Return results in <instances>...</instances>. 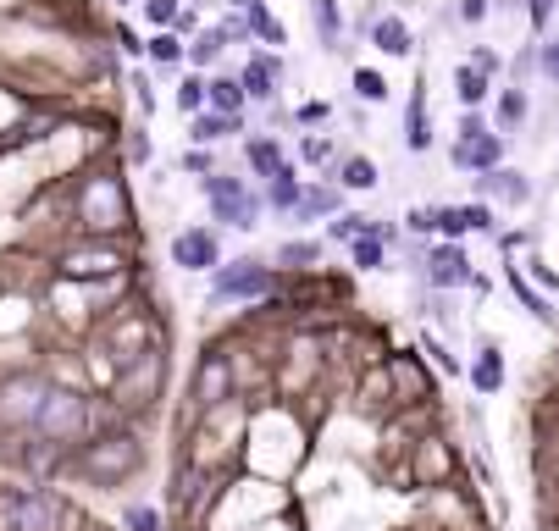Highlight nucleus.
Segmentation results:
<instances>
[{
	"instance_id": "1",
	"label": "nucleus",
	"mask_w": 559,
	"mask_h": 531,
	"mask_svg": "<svg viewBox=\"0 0 559 531\" xmlns=\"http://www.w3.org/2000/svg\"><path fill=\"white\" fill-rule=\"evenodd\" d=\"M67 471L84 476L100 493H117L122 482H133V476L144 471V443L128 426H122V432H89L84 443L67 454Z\"/></svg>"
},
{
	"instance_id": "2",
	"label": "nucleus",
	"mask_w": 559,
	"mask_h": 531,
	"mask_svg": "<svg viewBox=\"0 0 559 531\" xmlns=\"http://www.w3.org/2000/svg\"><path fill=\"white\" fill-rule=\"evenodd\" d=\"M89 432H95V404H89L84 393L56 388V382H50L45 404H39V415H34V437H39V443H50V449H61V454H72Z\"/></svg>"
},
{
	"instance_id": "3",
	"label": "nucleus",
	"mask_w": 559,
	"mask_h": 531,
	"mask_svg": "<svg viewBox=\"0 0 559 531\" xmlns=\"http://www.w3.org/2000/svg\"><path fill=\"white\" fill-rule=\"evenodd\" d=\"M277 288H283V266H266V260H255V255L233 260V266L222 260L211 272V305H261Z\"/></svg>"
},
{
	"instance_id": "4",
	"label": "nucleus",
	"mask_w": 559,
	"mask_h": 531,
	"mask_svg": "<svg viewBox=\"0 0 559 531\" xmlns=\"http://www.w3.org/2000/svg\"><path fill=\"white\" fill-rule=\"evenodd\" d=\"M0 515H6V531H67L72 526V504L45 482L0 493Z\"/></svg>"
},
{
	"instance_id": "5",
	"label": "nucleus",
	"mask_w": 559,
	"mask_h": 531,
	"mask_svg": "<svg viewBox=\"0 0 559 531\" xmlns=\"http://www.w3.org/2000/svg\"><path fill=\"white\" fill-rule=\"evenodd\" d=\"M200 189H205V200H211V222L238 227V233H255V227H261L266 200L250 189V183H244V177L211 172V177H200Z\"/></svg>"
},
{
	"instance_id": "6",
	"label": "nucleus",
	"mask_w": 559,
	"mask_h": 531,
	"mask_svg": "<svg viewBox=\"0 0 559 531\" xmlns=\"http://www.w3.org/2000/svg\"><path fill=\"white\" fill-rule=\"evenodd\" d=\"M189 399H194V421L211 410H233V399H238L233 354H222V349L200 354V366H194V377H189Z\"/></svg>"
},
{
	"instance_id": "7",
	"label": "nucleus",
	"mask_w": 559,
	"mask_h": 531,
	"mask_svg": "<svg viewBox=\"0 0 559 531\" xmlns=\"http://www.w3.org/2000/svg\"><path fill=\"white\" fill-rule=\"evenodd\" d=\"M416 272H421V283H427L432 294H460V288L476 283L471 255H465V244H454V238H438V244L416 260Z\"/></svg>"
},
{
	"instance_id": "8",
	"label": "nucleus",
	"mask_w": 559,
	"mask_h": 531,
	"mask_svg": "<svg viewBox=\"0 0 559 531\" xmlns=\"http://www.w3.org/2000/svg\"><path fill=\"white\" fill-rule=\"evenodd\" d=\"M50 382L34 371H17V377L0 382V432H34V415L45 404Z\"/></svg>"
},
{
	"instance_id": "9",
	"label": "nucleus",
	"mask_w": 559,
	"mask_h": 531,
	"mask_svg": "<svg viewBox=\"0 0 559 531\" xmlns=\"http://www.w3.org/2000/svg\"><path fill=\"white\" fill-rule=\"evenodd\" d=\"M122 222H128V189L111 172H95L84 183V227L89 233H111Z\"/></svg>"
},
{
	"instance_id": "10",
	"label": "nucleus",
	"mask_w": 559,
	"mask_h": 531,
	"mask_svg": "<svg viewBox=\"0 0 559 531\" xmlns=\"http://www.w3.org/2000/svg\"><path fill=\"white\" fill-rule=\"evenodd\" d=\"M167 255L178 272H216V266H222V233L194 222V227H183V233H172Z\"/></svg>"
},
{
	"instance_id": "11",
	"label": "nucleus",
	"mask_w": 559,
	"mask_h": 531,
	"mask_svg": "<svg viewBox=\"0 0 559 531\" xmlns=\"http://www.w3.org/2000/svg\"><path fill=\"white\" fill-rule=\"evenodd\" d=\"M432 227H438V238H454V244H465L471 233H499V222H493V200L432 205Z\"/></svg>"
},
{
	"instance_id": "12",
	"label": "nucleus",
	"mask_w": 559,
	"mask_h": 531,
	"mask_svg": "<svg viewBox=\"0 0 559 531\" xmlns=\"http://www.w3.org/2000/svg\"><path fill=\"white\" fill-rule=\"evenodd\" d=\"M471 194L476 200H499V205H510V211H521V205H532V177H526L521 166H493V172L471 177Z\"/></svg>"
},
{
	"instance_id": "13",
	"label": "nucleus",
	"mask_w": 559,
	"mask_h": 531,
	"mask_svg": "<svg viewBox=\"0 0 559 531\" xmlns=\"http://www.w3.org/2000/svg\"><path fill=\"white\" fill-rule=\"evenodd\" d=\"M244 89H250L255 106H277V89H283V56H272V50H255L250 61H244Z\"/></svg>"
},
{
	"instance_id": "14",
	"label": "nucleus",
	"mask_w": 559,
	"mask_h": 531,
	"mask_svg": "<svg viewBox=\"0 0 559 531\" xmlns=\"http://www.w3.org/2000/svg\"><path fill=\"white\" fill-rule=\"evenodd\" d=\"M449 166H460V172H493V166H504V133H482V139H465V144H449Z\"/></svg>"
},
{
	"instance_id": "15",
	"label": "nucleus",
	"mask_w": 559,
	"mask_h": 531,
	"mask_svg": "<svg viewBox=\"0 0 559 531\" xmlns=\"http://www.w3.org/2000/svg\"><path fill=\"white\" fill-rule=\"evenodd\" d=\"M261 200H266V211H277V216L299 211V200H305V177H299L294 161H283L272 177H261Z\"/></svg>"
},
{
	"instance_id": "16",
	"label": "nucleus",
	"mask_w": 559,
	"mask_h": 531,
	"mask_svg": "<svg viewBox=\"0 0 559 531\" xmlns=\"http://www.w3.org/2000/svg\"><path fill=\"white\" fill-rule=\"evenodd\" d=\"M465 377H471V388L482 393V399H493V393L504 388V349L493 338H482L476 343V360L465 366Z\"/></svg>"
},
{
	"instance_id": "17",
	"label": "nucleus",
	"mask_w": 559,
	"mask_h": 531,
	"mask_svg": "<svg viewBox=\"0 0 559 531\" xmlns=\"http://www.w3.org/2000/svg\"><path fill=\"white\" fill-rule=\"evenodd\" d=\"M344 183H338V177H333V183H305V200H299V222H322V216H327V222H333V216L338 211H344Z\"/></svg>"
},
{
	"instance_id": "18",
	"label": "nucleus",
	"mask_w": 559,
	"mask_h": 531,
	"mask_svg": "<svg viewBox=\"0 0 559 531\" xmlns=\"http://www.w3.org/2000/svg\"><path fill=\"white\" fill-rule=\"evenodd\" d=\"M371 45L382 50V56H393V61H405L410 50H416V39H410V23L405 17H393V12H382V17H371Z\"/></svg>"
},
{
	"instance_id": "19",
	"label": "nucleus",
	"mask_w": 559,
	"mask_h": 531,
	"mask_svg": "<svg viewBox=\"0 0 559 531\" xmlns=\"http://www.w3.org/2000/svg\"><path fill=\"white\" fill-rule=\"evenodd\" d=\"M233 45V28H227V17H216L211 28H200V34L189 39V67H200V72H211L216 61H222V50Z\"/></svg>"
},
{
	"instance_id": "20",
	"label": "nucleus",
	"mask_w": 559,
	"mask_h": 531,
	"mask_svg": "<svg viewBox=\"0 0 559 531\" xmlns=\"http://www.w3.org/2000/svg\"><path fill=\"white\" fill-rule=\"evenodd\" d=\"M405 150H410V155H427V150H432L427 83H416V89H410V106H405Z\"/></svg>"
},
{
	"instance_id": "21",
	"label": "nucleus",
	"mask_w": 559,
	"mask_h": 531,
	"mask_svg": "<svg viewBox=\"0 0 559 531\" xmlns=\"http://www.w3.org/2000/svg\"><path fill=\"white\" fill-rule=\"evenodd\" d=\"M233 133H244V117H227V111H211V106L189 117V144H205V150L233 139Z\"/></svg>"
},
{
	"instance_id": "22",
	"label": "nucleus",
	"mask_w": 559,
	"mask_h": 531,
	"mask_svg": "<svg viewBox=\"0 0 559 531\" xmlns=\"http://www.w3.org/2000/svg\"><path fill=\"white\" fill-rule=\"evenodd\" d=\"M283 161L288 155H283V144H277V133H250V139H244V166H250L255 177H272Z\"/></svg>"
},
{
	"instance_id": "23",
	"label": "nucleus",
	"mask_w": 559,
	"mask_h": 531,
	"mask_svg": "<svg viewBox=\"0 0 559 531\" xmlns=\"http://www.w3.org/2000/svg\"><path fill=\"white\" fill-rule=\"evenodd\" d=\"M250 106V89L238 72H211V111H227V117H244Z\"/></svg>"
},
{
	"instance_id": "24",
	"label": "nucleus",
	"mask_w": 559,
	"mask_h": 531,
	"mask_svg": "<svg viewBox=\"0 0 559 531\" xmlns=\"http://www.w3.org/2000/svg\"><path fill=\"white\" fill-rule=\"evenodd\" d=\"M388 249L393 244L371 227V233H360L355 244H349V266H355V272H388Z\"/></svg>"
},
{
	"instance_id": "25",
	"label": "nucleus",
	"mask_w": 559,
	"mask_h": 531,
	"mask_svg": "<svg viewBox=\"0 0 559 531\" xmlns=\"http://www.w3.org/2000/svg\"><path fill=\"white\" fill-rule=\"evenodd\" d=\"M488 95H493V78L476 67V61H460V67H454V100H460V106H482Z\"/></svg>"
},
{
	"instance_id": "26",
	"label": "nucleus",
	"mask_w": 559,
	"mask_h": 531,
	"mask_svg": "<svg viewBox=\"0 0 559 531\" xmlns=\"http://www.w3.org/2000/svg\"><path fill=\"white\" fill-rule=\"evenodd\" d=\"M144 56H150L155 67H183V61H189V45H183L178 28H155V34L144 39Z\"/></svg>"
},
{
	"instance_id": "27",
	"label": "nucleus",
	"mask_w": 559,
	"mask_h": 531,
	"mask_svg": "<svg viewBox=\"0 0 559 531\" xmlns=\"http://www.w3.org/2000/svg\"><path fill=\"white\" fill-rule=\"evenodd\" d=\"M172 106H178L183 117L205 111V106H211V78H205L200 67H189V72H183V83H178V95H172Z\"/></svg>"
},
{
	"instance_id": "28",
	"label": "nucleus",
	"mask_w": 559,
	"mask_h": 531,
	"mask_svg": "<svg viewBox=\"0 0 559 531\" xmlns=\"http://www.w3.org/2000/svg\"><path fill=\"white\" fill-rule=\"evenodd\" d=\"M277 266L283 272H305V266H322V238H288V244H277Z\"/></svg>"
},
{
	"instance_id": "29",
	"label": "nucleus",
	"mask_w": 559,
	"mask_h": 531,
	"mask_svg": "<svg viewBox=\"0 0 559 531\" xmlns=\"http://www.w3.org/2000/svg\"><path fill=\"white\" fill-rule=\"evenodd\" d=\"M338 183H344L349 194H371L382 183V172H377V161H371V155H349V161L338 166Z\"/></svg>"
},
{
	"instance_id": "30",
	"label": "nucleus",
	"mask_w": 559,
	"mask_h": 531,
	"mask_svg": "<svg viewBox=\"0 0 559 531\" xmlns=\"http://www.w3.org/2000/svg\"><path fill=\"white\" fill-rule=\"evenodd\" d=\"M310 23H316V39H322L327 50H338V39H344V12H338V0H310Z\"/></svg>"
},
{
	"instance_id": "31",
	"label": "nucleus",
	"mask_w": 559,
	"mask_h": 531,
	"mask_svg": "<svg viewBox=\"0 0 559 531\" xmlns=\"http://www.w3.org/2000/svg\"><path fill=\"white\" fill-rule=\"evenodd\" d=\"M504 272H510V288H515V299H521V305H526V316H537V321H548V327H554V305H548V299L543 294H537V288L532 283H526V277H521V266H504Z\"/></svg>"
},
{
	"instance_id": "32",
	"label": "nucleus",
	"mask_w": 559,
	"mask_h": 531,
	"mask_svg": "<svg viewBox=\"0 0 559 531\" xmlns=\"http://www.w3.org/2000/svg\"><path fill=\"white\" fill-rule=\"evenodd\" d=\"M349 89H355V100H366V106H382V100H388V78H382L377 67H355L349 72Z\"/></svg>"
},
{
	"instance_id": "33",
	"label": "nucleus",
	"mask_w": 559,
	"mask_h": 531,
	"mask_svg": "<svg viewBox=\"0 0 559 531\" xmlns=\"http://www.w3.org/2000/svg\"><path fill=\"white\" fill-rule=\"evenodd\" d=\"M371 227H377V216H360V211H338L333 222H327V238H333V244H355L360 233H371Z\"/></svg>"
},
{
	"instance_id": "34",
	"label": "nucleus",
	"mask_w": 559,
	"mask_h": 531,
	"mask_svg": "<svg viewBox=\"0 0 559 531\" xmlns=\"http://www.w3.org/2000/svg\"><path fill=\"white\" fill-rule=\"evenodd\" d=\"M250 39H261V45H277V50L288 45V28L272 17V6H266V0H261V6H255V12H250Z\"/></svg>"
},
{
	"instance_id": "35",
	"label": "nucleus",
	"mask_w": 559,
	"mask_h": 531,
	"mask_svg": "<svg viewBox=\"0 0 559 531\" xmlns=\"http://www.w3.org/2000/svg\"><path fill=\"white\" fill-rule=\"evenodd\" d=\"M526 111H532V106H526V89H521V83L499 89V128H521Z\"/></svg>"
},
{
	"instance_id": "36",
	"label": "nucleus",
	"mask_w": 559,
	"mask_h": 531,
	"mask_svg": "<svg viewBox=\"0 0 559 531\" xmlns=\"http://www.w3.org/2000/svg\"><path fill=\"white\" fill-rule=\"evenodd\" d=\"M122 531H167V515L155 504H122Z\"/></svg>"
},
{
	"instance_id": "37",
	"label": "nucleus",
	"mask_w": 559,
	"mask_h": 531,
	"mask_svg": "<svg viewBox=\"0 0 559 531\" xmlns=\"http://www.w3.org/2000/svg\"><path fill=\"white\" fill-rule=\"evenodd\" d=\"M421 349H427L432 360H438V371H443V377H465V366H460V360H454V349H449V343H443V338H432V332H421Z\"/></svg>"
},
{
	"instance_id": "38",
	"label": "nucleus",
	"mask_w": 559,
	"mask_h": 531,
	"mask_svg": "<svg viewBox=\"0 0 559 531\" xmlns=\"http://www.w3.org/2000/svg\"><path fill=\"white\" fill-rule=\"evenodd\" d=\"M183 17V0H144V23L150 28H178Z\"/></svg>"
},
{
	"instance_id": "39",
	"label": "nucleus",
	"mask_w": 559,
	"mask_h": 531,
	"mask_svg": "<svg viewBox=\"0 0 559 531\" xmlns=\"http://www.w3.org/2000/svg\"><path fill=\"white\" fill-rule=\"evenodd\" d=\"M299 161H305V166H327V161H333V139H327V133H305V139H299Z\"/></svg>"
},
{
	"instance_id": "40",
	"label": "nucleus",
	"mask_w": 559,
	"mask_h": 531,
	"mask_svg": "<svg viewBox=\"0 0 559 531\" xmlns=\"http://www.w3.org/2000/svg\"><path fill=\"white\" fill-rule=\"evenodd\" d=\"M482 133H493V128H488V117H482V106H465V111H460V122H454V144L482 139Z\"/></svg>"
},
{
	"instance_id": "41",
	"label": "nucleus",
	"mask_w": 559,
	"mask_h": 531,
	"mask_svg": "<svg viewBox=\"0 0 559 531\" xmlns=\"http://www.w3.org/2000/svg\"><path fill=\"white\" fill-rule=\"evenodd\" d=\"M178 166H183V172H189V177H211V172H216V155L205 150V144H189Z\"/></svg>"
},
{
	"instance_id": "42",
	"label": "nucleus",
	"mask_w": 559,
	"mask_h": 531,
	"mask_svg": "<svg viewBox=\"0 0 559 531\" xmlns=\"http://www.w3.org/2000/svg\"><path fill=\"white\" fill-rule=\"evenodd\" d=\"M537 72L559 89V39H543V45H537Z\"/></svg>"
},
{
	"instance_id": "43",
	"label": "nucleus",
	"mask_w": 559,
	"mask_h": 531,
	"mask_svg": "<svg viewBox=\"0 0 559 531\" xmlns=\"http://www.w3.org/2000/svg\"><path fill=\"white\" fill-rule=\"evenodd\" d=\"M128 89H133V106H139L144 117H155V89H150V72H133V78H128Z\"/></svg>"
},
{
	"instance_id": "44",
	"label": "nucleus",
	"mask_w": 559,
	"mask_h": 531,
	"mask_svg": "<svg viewBox=\"0 0 559 531\" xmlns=\"http://www.w3.org/2000/svg\"><path fill=\"white\" fill-rule=\"evenodd\" d=\"M128 161H133V166H150V161H155V144H150V133H144V128L128 133Z\"/></svg>"
},
{
	"instance_id": "45",
	"label": "nucleus",
	"mask_w": 559,
	"mask_h": 531,
	"mask_svg": "<svg viewBox=\"0 0 559 531\" xmlns=\"http://www.w3.org/2000/svg\"><path fill=\"white\" fill-rule=\"evenodd\" d=\"M554 12H559V0H526V23H532L537 34H543V28L554 23Z\"/></svg>"
},
{
	"instance_id": "46",
	"label": "nucleus",
	"mask_w": 559,
	"mask_h": 531,
	"mask_svg": "<svg viewBox=\"0 0 559 531\" xmlns=\"http://www.w3.org/2000/svg\"><path fill=\"white\" fill-rule=\"evenodd\" d=\"M488 12H493V0H460V6H454V17H460V23H488Z\"/></svg>"
},
{
	"instance_id": "47",
	"label": "nucleus",
	"mask_w": 559,
	"mask_h": 531,
	"mask_svg": "<svg viewBox=\"0 0 559 531\" xmlns=\"http://www.w3.org/2000/svg\"><path fill=\"white\" fill-rule=\"evenodd\" d=\"M471 61H476L482 72H488V78H499V72H504V56H499L493 45H476V50H471Z\"/></svg>"
},
{
	"instance_id": "48",
	"label": "nucleus",
	"mask_w": 559,
	"mask_h": 531,
	"mask_svg": "<svg viewBox=\"0 0 559 531\" xmlns=\"http://www.w3.org/2000/svg\"><path fill=\"white\" fill-rule=\"evenodd\" d=\"M327 117H333L327 100H305V106H299V128H316V122H327Z\"/></svg>"
},
{
	"instance_id": "49",
	"label": "nucleus",
	"mask_w": 559,
	"mask_h": 531,
	"mask_svg": "<svg viewBox=\"0 0 559 531\" xmlns=\"http://www.w3.org/2000/svg\"><path fill=\"white\" fill-rule=\"evenodd\" d=\"M405 233L432 238V233H438V227H432V211H410V216H405Z\"/></svg>"
},
{
	"instance_id": "50",
	"label": "nucleus",
	"mask_w": 559,
	"mask_h": 531,
	"mask_svg": "<svg viewBox=\"0 0 559 531\" xmlns=\"http://www.w3.org/2000/svg\"><path fill=\"white\" fill-rule=\"evenodd\" d=\"M117 45H122V56H144V39L128 23H117Z\"/></svg>"
},
{
	"instance_id": "51",
	"label": "nucleus",
	"mask_w": 559,
	"mask_h": 531,
	"mask_svg": "<svg viewBox=\"0 0 559 531\" xmlns=\"http://www.w3.org/2000/svg\"><path fill=\"white\" fill-rule=\"evenodd\" d=\"M194 28H200V12H189V6H183V17H178V34H194Z\"/></svg>"
},
{
	"instance_id": "52",
	"label": "nucleus",
	"mask_w": 559,
	"mask_h": 531,
	"mask_svg": "<svg viewBox=\"0 0 559 531\" xmlns=\"http://www.w3.org/2000/svg\"><path fill=\"white\" fill-rule=\"evenodd\" d=\"M227 12H255V6H261V0H222Z\"/></svg>"
},
{
	"instance_id": "53",
	"label": "nucleus",
	"mask_w": 559,
	"mask_h": 531,
	"mask_svg": "<svg viewBox=\"0 0 559 531\" xmlns=\"http://www.w3.org/2000/svg\"><path fill=\"white\" fill-rule=\"evenodd\" d=\"M554 531H559V515H554Z\"/></svg>"
},
{
	"instance_id": "54",
	"label": "nucleus",
	"mask_w": 559,
	"mask_h": 531,
	"mask_svg": "<svg viewBox=\"0 0 559 531\" xmlns=\"http://www.w3.org/2000/svg\"><path fill=\"white\" fill-rule=\"evenodd\" d=\"M117 6H128V0H117Z\"/></svg>"
}]
</instances>
